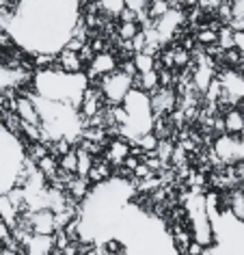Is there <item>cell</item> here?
Masks as SVG:
<instances>
[{"mask_svg": "<svg viewBox=\"0 0 244 255\" xmlns=\"http://www.w3.org/2000/svg\"><path fill=\"white\" fill-rule=\"evenodd\" d=\"M4 30L22 52L56 54L82 20V0H13Z\"/></svg>", "mask_w": 244, "mask_h": 255, "instance_id": "obj_1", "label": "cell"}, {"mask_svg": "<svg viewBox=\"0 0 244 255\" xmlns=\"http://www.w3.org/2000/svg\"><path fill=\"white\" fill-rule=\"evenodd\" d=\"M30 95H33V102L41 119V141L48 145L52 141H59V138H67L72 145H78L82 138V130H85V119H82L78 108L65 104V102L39 98L35 93Z\"/></svg>", "mask_w": 244, "mask_h": 255, "instance_id": "obj_2", "label": "cell"}, {"mask_svg": "<svg viewBox=\"0 0 244 255\" xmlns=\"http://www.w3.org/2000/svg\"><path fill=\"white\" fill-rule=\"evenodd\" d=\"M205 208H208L214 242L205 249L208 255H244V219L231 212L229 208L221 206V193L210 190L205 195Z\"/></svg>", "mask_w": 244, "mask_h": 255, "instance_id": "obj_3", "label": "cell"}, {"mask_svg": "<svg viewBox=\"0 0 244 255\" xmlns=\"http://www.w3.org/2000/svg\"><path fill=\"white\" fill-rule=\"evenodd\" d=\"M28 87L39 98L65 102V104L78 108L82 93L89 87V78L85 72H65L56 65H48L35 69Z\"/></svg>", "mask_w": 244, "mask_h": 255, "instance_id": "obj_4", "label": "cell"}, {"mask_svg": "<svg viewBox=\"0 0 244 255\" xmlns=\"http://www.w3.org/2000/svg\"><path fill=\"white\" fill-rule=\"evenodd\" d=\"M123 111L127 115L125 124L117 128V132L125 141H130V145H134L138 136H143L145 132H151L153 130V111H151V100H149V93L143 91L138 87H132L130 91L125 93L123 102H121Z\"/></svg>", "mask_w": 244, "mask_h": 255, "instance_id": "obj_5", "label": "cell"}, {"mask_svg": "<svg viewBox=\"0 0 244 255\" xmlns=\"http://www.w3.org/2000/svg\"><path fill=\"white\" fill-rule=\"evenodd\" d=\"M24 160H26L24 138L0 124V193H9L17 186L24 171Z\"/></svg>", "mask_w": 244, "mask_h": 255, "instance_id": "obj_6", "label": "cell"}, {"mask_svg": "<svg viewBox=\"0 0 244 255\" xmlns=\"http://www.w3.org/2000/svg\"><path fill=\"white\" fill-rule=\"evenodd\" d=\"M134 87V76L132 74H125L123 69H115V72L106 74L104 78H100L98 82V89L102 91V98H104L106 104H121L125 98V93Z\"/></svg>", "mask_w": 244, "mask_h": 255, "instance_id": "obj_7", "label": "cell"}, {"mask_svg": "<svg viewBox=\"0 0 244 255\" xmlns=\"http://www.w3.org/2000/svg\"><path fill=\"white\" fill-rule=\"evenodd\" d=\"M119 67V59L115 56L111 50H102L91 56V61L85 65V74L89 78V85H98L100 78H104L106 74L115 72Z\"/></svg>", "mask_w": 244, "mask_h": 255, "instance_id": "obj_8", "label": "cell"}, {"mask_svg": "<svg viewBox=\"0 0 244 255\" xmlns=\"http://www.w3.org/2000/svg\"><path fill=\"white\" fill-rule=\"evenodd\" d=\"M212 151H214L216 160L223 162V164H234L242 158V145H240V136H234V134H218L212 143Z\"/></svg>", "mask_w": 244, "mask_h": 255, "instance_id": "obj_9", "label": "cell"}, {"mask_svg": "<svg viewBox=\"0 0 244 255\" xmlns=\"http://www.w3.org/2000/svg\"><path fill=\"white\" fill-rule=\"evenodd\" d=\"M175 91L173 87H158L149 93V100H151V111H153V117H166L175 111Z\"/></svg>", "mask_w": 244, "mask_h": 255, "instance_id": "obj_10", "label": "cell"}, {"mask_svg": "<svg viewBox=\"0 0 244 255\" xmlns=\"http://www.w3.org/2000/svg\"><path fill=\"white\" fill-rule=\"evenodd\" d=\"M26 221L33 232L37 234H54L56 232V221H54V212L50 208H39V210H28Z\"/></svg>", "mask_w": 244, "mask_h": 255, "instance_id": "obj_11", "label": "cell"}, {"mask_svg": "<svg viewBox=\"0 0 244 255\" xmlns=\"http://www.w3.org/2000/svg\"><path fill=\"white\" fill-rule=\"evenodd\" d=\"M24 253L26 255H50L54 251V234H37L33 232L24 242Z\"/></svg>", "mask_w": 244, "mask_h": 255, "instance_id": "obj_12", "label": "cell"}, {"mask_svg": "<svg viewBox=\"0 0 244 255\" xmlns=\"http://www.w3.org/2000/svg\"><path fill=\"white\" fill-rule=\"evenodd\" d=\"M132 151V145H130V141H125L123 136H119V138H113V141H108L106 143V149H104V156L108 162H111V167L113 169H117V167H121L123 164V160H125V156Z\"/></svg>", "mask_w": 244, "mask_h": 255, "instance_id": "obj_13", "label": "cell"}, {"mask_svg": "<svg viewBox=\"0 0 244 255\" xmlns=\"http://www.w3.org/2000/svg\"><path fill=\"white\" fill-rule=\"evenodd\" d=\"M225 121V132L234 136H244V108L229 106L221 113Z\"/></svg>", "mask_w": 244, "mask_h": 255, "instance_id": "obj_14", "label": "cell"}, {"mask_svg": "<svg viewBox=\"0 0 244 255\" xmlns=\"http://www.w3.org/2000/svg\"><path fill=\"white\" fill-rule=\"evenodd\" d=\"M54 65L65 69V72H85V63H82L80 54L69 48H61L54 54Z\"/></svg>", "mask_w": 244, "mask_h": 255, "instance_id": "obj_15", "label": "cell"}, {"mask_svg": "<svg viewBox=\"0 0 244 255\" xmlns=\"http://www.w3.org/2000/svg\"><path fill=\"white\" fill-rule=\"evenodd\" d=\"M17 216H20V212H17L15 203L9 199L7 193H0V219L7 223L9 227H13L17 223Z\"/></svg>", "mask_w": 244, "mask_h": 255, "instance_id": "obj_16", "label": "cell"}, {"mask_svg": "<svg viewBox=\"0 0 244 255\" xmlns=\"http://www.w3.org/2000/svg\"><path fill=\"white\" fill-rule=\"evenodd\" d=\"M37 169H39L41 173L46 175V180H48V184H50L56 175H59V158L52 156V154H46L43 158H39V160H37Z\"/></svg>", "mask_w": 244, "mask_h": 255, "instance_id": "obj_17", "label": "cell"}, {"mask_svg": "<svg viewBox=\"0 0 244 255\" xmlns=\"http://www.w3.org/2000/svg\"><path fill=\"white\" fill-rule=\"evenodd\" d=\"M76 154H78V167H76V175L87 177L89 169H91V164H93V160H95V156H93L89 149L82 147V145H76Z\"/></svg>", "mask_w": 244, "mask_h": 255, "instance_id": "obj_18", "label": "cell"}, {"mask_svg": "<svg viewBox=\"0 0 244 255\" xmlns=\"http://www.w3.org/2000/svg\"><path fill=\"white\" fill-rule=\"evenodd\" d=\"M132 63H134V67H136V74L149 72V69L156 67V56L149 54V52H145V50H140V52L132 54Z\"/></svg>", "mask_w": 244, "mask_h": 255, "instance_id": "obj_19", "label": "cell"}, {"mask_svg": "<svg viewBox=\"0 0 244 255\" xmlns=\"http://www.w3.org/2000/svg\"><path fill=\"white\" fill-rule=\"evenodd\" d=\"M76 167H78V154H76V145H74L72 149H67L65 154L59 156V169L76 175Z\"/></svg>", "mask_w": 244, "mask_h": 255, "instance_id": "obj_20", "label": "cell"}, {"mask_svg": "<svg viewBox=\"0 0 244 255\" xmlns=\"http://www.w3.org/2000/svg\"><path fill=\"white\" fill-rule=\"evenodd\" d=\"M125 7V0H98V9L104 11L106 17H117Z\"/></svg>", "mask_w": 244, "mask_h": 255, "instance_id": "obj_21", "label": "cell"}, {"mask_svg": "<svg viewBox=\"0 0 244 255\" xmlns=\"http://www.w3.org/2000/svg\"><path fill=\"white\" fill-rule=\"evenodd\" d=\"M195 41L199 46H212L218 41V28H210V26H201L195 37Z\"/></svg>", "mask_w": 244, "mask_h": 255, "instance_id": "obj_22", "label": "cell"}, {"mask_svg": "<svg viewBox=\"0 0 244 255\" xmlns=\"http://www.w3.org/2000/svg\"><path fill=\"white\" fill-rule=\"evenodd\" d=\"M140 30L138 22H119L117 24V37L121 41H130L134 35Z\"/></svg>", "mask_w": 244, "mask_h": 255, "instance_id": "obj_23", "label": "cell"}, {"mask_svg": "<svg viewBox=\"0 0 244 255\" xmlns=\"http://www.w3.org/2000/svg\"><path fill=\"white\" fill-rule=\"evenodd\" d=\"M147 4H149V0H125V7H130L132 11H136V13H145Z\"/></svg>", "mask_w": 244, "mask_h": 255, "instance_id": "obj_24", "label": "cell"}, {"mask_svg": "<svg viewBox=\"0 0 244 255\" xmlns=\"http://www.w3.org/2000/svg\"><path fill=\"white\" fill-rule=\"evenodd\" d=\"M229 7H231V17L244 15V0H229Z\"/></svg>", "mask_w": 244, "mask_h": 255, "instance_id": "obj_25", "label": "cell"}, {"mask_svg": "<svg viewBox=\"0 0 244 255\" xmlns=\"http://www.w3.org/2000/svg\"><path fill=\"white\" fill-rule=\"evenodd\" d=\"M186 253H190V255H201V253H205V247L199 245V242H195V240H190V245L186 247Z\"/></svg>", "mask_w": 244, "mask_h": 255, "instance_id": "obj_26", "label": "cell"}, {"mask_svg": "<svg viewBox=\"0 0 244 255\" xmlns=\"http://www.w3.org/2000/svg\"><path fill=\"white\" fill-rule=\"evenodd\" d=\"M234 48L244 56V33H234Z\"/></svg>", "mask_w": 244, "mask_h": 255, "instance_id": "obj_27", "label": "cell"}, {"mask_svg": "<svg viewBox=\"0 0 244 255\" xmlns=\"http://www.w3.org/2000/svg\"><path fill=\"white\" fill-rule=\"evenodd\" d=\"M182 2L186 4V7H195V4H197V0H182Z\"/></svg>", "mask_w": 244, "mask_h": 255, "instance_id": "obj_28", "label": "cell"}, {"mask_svg": "<svg viewBox=\"0 0 244 255\" xmlns=\"http://www.w3.org/2000/svg\"><path fill=\"white\" fill-rule=\"evenodd\" d=\"M9 4V0H0V7H7Z\"/></svg>", "mask_w": 244, "mask_h": 255, "instance_id": "obj_29", "label": "cell"}]
</instances>
